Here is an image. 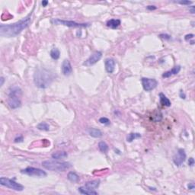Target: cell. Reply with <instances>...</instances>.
Here are the masks:
<instances>
[{
    "label": "cell",
    "mask_w": 195,
    "mask_h": 195,
    "mask_svg": "<svg viewBox=\"0 0 195 195\" xmlns=\"http://www.w3.org/2000/svg\"><path fill=\"white\" fill-rule=\"evenodd\" d=\"M42 165L47 170L54 172H63L69 169L71 167V164L66 162H58L55 160H46L42 162Z\"/></svg>",
    "instance_id": "277c9868"
},
{
    "label": "cell",
    "mask_w": 195,
    "mask_h": 195,
    "mask_svg": "<svg viewBox=\"0 0 195 195\" xmlns=\"http://www.w3.org/2000/svg\"><path fill=\"white\" fill-rule=\"evenodd\" d=\"M37 128L40 130L48 131V130H50V126H49V124H48L47 123L41 122V123H40L37 126Z\"/></svg>",
    "instance_id": "603a6c76"
},
{
    "label": "cell",
    "mask_w": 195,
    "mask_h": 195,
    "mask_svg": "<svg viewBox=\"0 0 195 195\" xmlns=\"http://www.w3.org/2000/svg\"><path fill=\"white\" fill-rule=\"evenodd\" d=\"M52 22H53L54 25H62L70 28H86L88 27L90 25L89 23H77V22L73 21H66V20L58 19V18H57V19H53L52 20Z\"/></svg>",
    "instance_id": "8992f818"
},
{
    "label": "cell",
    "mask_w": 195,
    "mask_h": 195,
    "mask_svg": "<svg viewBox=\"0 0 195 195\" xmlns=\"http://www.w3.org/2000/svg\"><path fill=\"white\" fill-rule=\"evenodd\" d=\"M147 8L149 10H154V9H156V7H155V6H149L147 7Z\"/></svg>",
    "instance_id": "4dcf8cb0"
},
{
    "label": "cell",
    "mask_w": 195,
    "mask_h": 195,
    "mask_svg": "<svg viewBox=\"0 0 195 195\" xmlns=\"http://www.w3.org/2000/svg\"><path fill=\"white\" fill-rule=\"evenodd\" d=\"M22 174L27 175L31 177H39V178H44L47 176V173L42 169L34 167H28V168L22 169L21 171Z\"/></svg>",
    "instance_id": "52a82bcc"
},
{
    "label": "cell",
    "mask_w": 195,
    "mask_h": 195,
    "mask_svg": "<svg viewBox=\"0 0 195 195\" xmlns=\"http://www.w3.org/2000/svg\"><path fill=\"white\" fill-rule=\"evenodd\" d=\"M182 67L180 66H175V67H173L171 70H168L167 72H165L162 74L163 78H169V77L172 76H175V75L178 74L181 71Z\"/></svg>",
    "instance_id": "4fadbf2b"
},
{
    "label": "cell",
    "mask_w": 195,
    "mask_h": 195,
    "mask_svg": "<svg viewBox=\"0 0 195 195\" xmlns=\"http://www.w3.org/2000/svg\"><path fill=\"white\" fill-rule=\"evenodd\" d=\"M105 69L108 73H112L115 69V61L112 58H107L105 62Z\"/></svg>",
    "instance_id": "7c38bea8"
},
{
    "label": "cell",
    "mask_w": 195,
    "mask_h": 195,
    "mask_svg": "<svg viewBox=\"0 0 195 195\" xmlns=\"http://www.w3.org/2000/svg\"><path fill=\"white\" fill-rule=\"evenodd\" d=\"M178 3H180V4L182 5H191V3H192V2L191 1H180V2H177Z\"/></svg>",
    "instance_id": "484cf974"
},
{
    "label": "cell",
    "mask_w": 195,
    "mask_h": 195,
    "mask_svg": "<svg viewBox=\"0 0 195 195\" xmlns=\"http://www.w3.org/2000/svg\"><path fill=\"white\" fill-rule=\"evenodd\" d=\"M140 137H141V134H138V133H130V134H128V136H126V141L129 142V143H131L134 140L139 139Z\"/></svg>",
    "instance_id": "ffe728a7"
},
{
    "label": "cell",
    "mask_w": 195,
    "mask_h": 195,
    "mask_svg": "<svg viewBox=\"0 0 195 195\" xmlns=\"http://www.w3.org/2000/svg\"><path fill=\"white\" fill-rule=\"evenodd\" d=\"M194 165V158H190L189 160H188V165L193 166Z\"/></svg>",
    "instance_id": "83f0119b"
},
{
    "label": "cell",
    "mask_w": 195,
    "mask_h": 195,
    "mask_svg": "<svg viewBox=\"0 0 195 195\" xmlns=\"http://www.w3.org/2000/svg\"><path fill=\"white\" fill-rule=\"evenodd\" d=\"M194 36V35H192V34H191V35H187L185 36V37H184V38H185L186 40H190V39L193 38Z\"/></svg>",
    "instance_id": "f1b7e54d"
},
{
    "label": "cell",
    "mask_w": 195,
    "mask_h": 195,
    "mask_svg": "<svg viewBox=\"0 0 195 195\" xmlns=\"http://www.w3.org/2000/svg\"><path fill=\"white\" fill-rule=\"evenodd\" d=\"M54 75L50 70L45 68H39L34 74V82L40 88H47L54 81Z\"/></svg>",
    "instance_id": "7a4b0ae2"
},
{
    "label": "cell",
    "mask_w": 195,
    "mask_h": 195,
    "mask_svg": "<svg viewBox=\"0 0 195 195\" xmlns=\"http://www.w3.org/2000/svg\"><path fill=\"white\" fill-rule=\"evenodd\" d=\"M186 159V153L183 149H179L173 157V162L177 166H181Z\"/></svg>",
    "instance_id": "30bf717a"
},
{
    "label": "cell",
    "mask_w": 195,
    "mask_h": 195,
    "mask_svg": "<svg viewBox=\"0 0 195 195\" xmlns=\"http://www.w3.org/2000/svg\"><path fill=\"white\" fill-rule=\"evenodd\" d=\"M102 57V53L100 51H96L92 55L90 56L89 58L87 59L83 63V65L85 66H91L95 64L97 62H98L101 59Z\"/></svg>",
    "instance_id": "9c48e42d"
},
{
    "label": "cell",
    "mask_w": 195,
    "mask_h": 195,
    "mask_svg": "<svg viewBox=\"0 0 195 195\" xmlns=\"http://www.w3.org/2000/svg\"><path fill=\"white\" fill-rule=\"evenodd\" d=\"M180 96H181V98H183V99H184V98H185V95H184V94L183 93V92H182V91H181V92H180Z\"/></svg>",
    "instance_id": "d6a6232c"
},
{
    "label": "cell",
    "mask_w": 195,
    "mask_h": 195,
    "mask_svg": "<svg viewBox=\"0 0 195 195\" xmlns=\"http://www.w3.org/2000/svg\"><path fill=\"white\" fill-rule=\"evenodd\" d=\"M190 12H191V13H192V14L194 13V6L191 7V8L190 9Z\"/></svg>",
    "instance_id": "d590c367"
},
{
    "label": "cell",
    "mask_w": 195,
    "mask_h": 195,
    "mask_svg": "<svg viewBox=\"0 0 195 195\" xmlns=\"http://www.w3.org/2000/svg\"><path fill=\"white\" fill-rule=\"evenodd\" d=\"M21 95H22V91L18 86L14 85L9 88L7 102H8V106L12 109H16L21 105Z\"/></svg>",
    "instance_id": "3957f363"
},
{
    "label": "cell",
    "mask_w": 195,
    "mask_h": 195,
    "mask_svg": "<svg viewBox=\"0 0 195 195\" xmlns=\"http://www.w3.org/2000/svg\"><path fill=\"white\" fill-rule=\"evenodd\" d=\"M0 80H1L0 86H2V85H3V83H4V82H5V78H3V77H1V79H0Z\"/></svg>",
    "instance_id": "e575fe53"
},
{
    "label": "cell",
    "mask_w": 195,
    "mask_h": 195,
    "mask_svg": "<svg viewBox=\"0 0 195 195\" xmlns=\"http://www.w3.org/2000/svg\"><path fill=\"white\" fill-rule=\"evenodd\" d=\"M188 189L190 190H194V183H190L189 184H188Z\"/></svg>",
    "instance_id": "f546056e"
},
{
    "label": "cell",
    "mask_w": 195,
    "mask_h": 195,
    "mask_svg": "<svg viewBox=\"0 0 195 195\" xmlns=\"http://www.w3.org/2000/svg\"><path fill=\"white\" fill-rule=\"evenodd\" d=\"M51 156L54 159H56V160H59V159H65V158H66V157L68 156V154H67L66 152H65V151H58V152H56V153H53Z\"/></svg>",
    "instance_id": "9a60e30c"
},
{
    "label": "cell",
    "mask_w": 195,
    "mask_h": 195,
    "mask_svg": "<svg viewBox=\"0 0 195 195\" xmlns=\"http://www.w3.org/2000/svg\"><path fill=\"white\" fill-rule=\"evenodd\" d=\"M22 141H23V136H20L15 139V143H21Z\"/></svg>",
    "instance_id": "4316f807"
},
{
    "label": "cell",
    "mask_w": 195,
    "mask_h": 195,
    "mask_svg": "<svg viewBox=\"0 0 195 195\" xmlns=\"http://www.w3.org/2000/svg\"><path fill=\"white\" fill-rule=\"evenodd\" d=\"M48 3H49V2H48V1H43L42 6H44V7H46V6L48 5Z\"/></svg>",
    "instance_id": "836d02e7"
},
{
    "label": "cell",
    "mask_w": 195,
    "mask_h": 195,
    "mask_svg": "<svg viewBox=\"0 0 195 195\" xmlns=\"http://www.w3.org/2000/svg\"><path fill=\"white\" fill-rule=\"evenodd\" d=\"M98 148H99L100 151L102 153H106L108 150V146L105 142L104 141H101L98 143Z\"/></svg>",
    "instance_id": "cb8c5ba5"
},
{
    "label": "cell",
    "mask_w": 195,
    "mask_h": 195,
    "mask_svg": "<svg viewBox=\"0 0 195 195\" xmlns=\"http://www.w3.org/2000/svg\"><path fill=\"white\" fill-rule=\"evenodd\" d=\"M72 72H73V68H72L69 60H68V59L63 60V63H62V73H63V74L66 76H69L71 75Z\"/></svg>",
    "instance_id": "8fae6325"
},
{
    "label": "cell",
    "mask_w": 195,
    "mask_h": 195,
    "mask_svg": "<svg viewBox=\"0 0 195 195\" xmlns=\"http://www.w3.org/2000/svg\"><path fill=\"white\" fill-rule=\"evenodd\" d=\"M159 98H160V103L162 105L166 106V107H170L171 106V102L170 100L168 99L166 96L163 93L159 94Z\"/></svg>",
    "instance_id": "d6986e66"
},
{
    "label": "cell",
    "mask_w": 195,
    "mask_h": 195,
    "mask_svg": "<svg viewBox=\"0 0 195 195\" xmlns=\"http://www.w3.org/2000/svg\"><path fill=\"white\" fill-rule=\"evenodd\" d=\"M59 56H60V52L57 48H53L50 51V57L52 59L57 60L59 58Z\"/></svg>",
    "instance_id": "7402d4cb"
},
{
    "label": "cell",
    "mask_w": 195,
    "mask_h": 195,
    "mask_svg": "<svg viewBox=\"0 0 195 195\" xmlns=\"http://www.w3.org/2000/svg\"><path fill=\"white\" fill-rule=\"evenodd\" d=\"M99 122L104 125H109L111 124V121L107 117H101L99 119Z\"/></svg>",
    "instance_id": "d4e9b609"
},
{
    "label": "cell",
    "mask_w": 195,
    "mask_h": 195,
    "mask_svg": "<svg viewBox=\"0 0 195 195\" xmlns=\"http://www.w3.org/2000/svg\"><path fill=\"white\" fill-rule=\"evenodd\" d=\"M31 21V15L21 21L11 25H0V35L5 37H12L18 35L24 29L28 27Z\"/></svg>",
    "instance_id": "6da1fadb"
},
{
    "label": "cell",
    "mask_w": 195,
    "mask_h": 195,
    "mask_svg": "<svg viewBox=\"0 0 195 195\" xmlns=\"http://www.w3.org/2000/svg\"><path fill=\"white\" fill-rule=\"evenodd\" d=\"M141 82L143 89L146 92H150L153 90L154 88H156L157 85H158V82L154 78H142Z\"/></svg>",
    "instance_id": "ba28073f"
},
{
    "label": "cell",
    "mask_w": 195,
    "mask_h": 195,
    "mask_svg": "<svg viewBox=\"0 0 195 195\" xmlns=\"http://www.w3.org/2000/svg\"><path fill=\"white\" fill-rule=\"evenodd\" d=\"M78 192L82 194H85V195H97L98 192H96L95 191L92 189H88L87 187H78Z\"/></svg>",
    "instance_id": "e0dca14e"
},
{
    "label": "cell",
    "mask_w": 195,
    "mask_h": 195,
    "mask_svg": "<svg viewBox=\"0 0 195 195\" xmlns=\"http://www.w3.org/2000/svg\"><path fill=\"white\" fill-rule=\"evenodd\" d=\"M161 37H163V38H167V39H170V36L169 35H160Z\"/></svg>",
    "instance_id": "1f68e13d"
},
{
    "label": "cell",
    "mask_w": 195,
    "mask_h": 195,
    "mask_svg": "<svg viewBox=\"0 0 195 195\" xmlns=\"http://www.w3.org/2000/svg\"><path fill=\"white\" fill-rule=\"evenodd\" d=\"M87 132L88 133L90 136L95 138H100L102 137L103 134L100 130L95 128H88L87 130Z\"/></svg>",
    "instance_id": "5bb4252c"
},
{
    "label": "cell",
    "mask_w": 195,
    "mask_h": 195,
    "mask_svg": "<svg viewBox=\"0 0 195 195\" xmlns=\"http://www.w3.org/2000/svg\"><path fill=\"white\" fill-rule=\"evenodd\" d=\"M67 178L72 182H77L79 180V177H78V175L73 172H69V174L67 175Z\"/></svg>",
    "instance_id": "44dd1931"
},
{
    "label": "cell",
    "mask_w": 195,
    "mask_h": 195,
    "mask_svg": "<svg viewBox=\"0 0 195 195\" xmlns=\"http://www.w3.org/2000/svg\"><path fill=\"white\" fill-rule=\"evenodd\" d=\"M0 184L2 186H5V187H8L10 189L15 190V191H21L24 190L23 185H21V184L17 183V182H16L13 180L9 179L8 178L2 177V178H0Z\"/></svg>",
    "instance_id": "5b68a950"
},
{
    "label": "cell",
    "mask_w": 195,
    "mask_h": 195,
    "mask_svg": "<svg viewBox=\"0 0 195 195\" xmlns=\"http://www.w3.org/2000/svg\"><path fill=\"white\" fill-rule=\"evenodd\" d=\"M121 21L120 19H111L107 22V26L112 29H115L121 25Z\"/></svg>",
    "instance_id": "ac0fdd59"
},
{
    "label": "cell",
    "mask_w": 195,
    "mask_h": 195,
    "mask_svg": "<svg viewBox=\"0 0 195 195\" xmlns=\"http://www.w3.org/2000/svg\"><path fill=\"white\" fill-rule=\"evenodd\" d=\"M99 185H100L99 180H94V181H91V182H88L87 183H85V187L88 188V189L95 190L99 187Z\"/></svg>",
    "instance_id": "2e32d148"
}]
</instances>
